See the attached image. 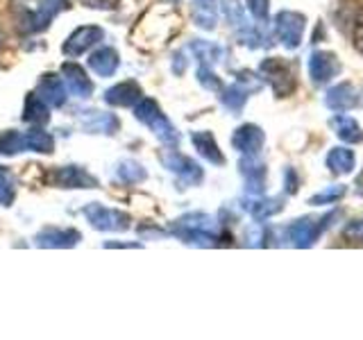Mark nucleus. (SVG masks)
Segmentation results:
<instances>
[{
  "label": "nucleus",
  "instance_id": "28",
  "mask_svg": "<svg viewBox=\"0 0 363 340\" xmlns=\"http://www.w3.org/2000/svg\"><path fill=\"white\" fill-rule=\"evenodd\" d=\"M18 150H23V136L14 132H7L0 136V154H14Z\"/></svg>",
  "mask_w": 363,
  "mask_h": 340
},
{
  "label": "nucleus",
  "instance_id": "6",
  "mask_svg": "<svg viewBox=\"0 0 363 340\" xmlns=\"http://www.w3.org/2000/svg\"><path fill=\"white\" fill-rule=\"evenodd\" d=\"M338 73H340V64L336 60V55L318 50L309 57V75L315 84H327Z\"/></svg>",
  "mask_w": 363,
  "mask_h": 340
},
{
  "label": "nucleus",
  "instance_id": "16",
  "mask_svg": "<svg viewBox=\"0 0 363 340\" xmlns=\"http://www.w3.org/2000/svg\"><path fill=\"white\" fill-rule=\"evenodd\" d=\"M136 100H141V89H139V84H134V82H125V84H118V86H113L111 91H107L109 105L128 107V105H134Z\"/></svg>",
  "mask_w": 363,
  "mask_h": 340
},
{
  "label": "nucleus",
  "instance_id": "27",
  "mask_svg": "<svg viewBox=\"0 0 363 340\" xmlns=\"http://www.w3.org/2000/svg\"><path fill=\"white\" fill-rule=\"evenodd\" d=\"M193 50L198 52V57H200L202 62H218V60H220V55H223V50L218 48V45L207 43V41L193 43Z\"/></svg>",
  "mask_w": 363,
  "mask_h": 340
},
{
  "label": "nucleus",
  "instance_id": "31",
  "mask_svg": "<svg viewBox=\"0 0 363 340\" xmlns=\"http://www.w3.org/2000/svg\"><path fill=\"white\" fill-rule=\"evenodd\" d=\"M198 79L202 82V86H207V89H213V91L220 89V79L216 77L207 66H202L200 71H198Z\"/></svg>",
  "mask_w": 363,
  "mask_h": 340
},
{
  "label": "nucleus",
  "instance_id": "1",
  "mask_svg": "<svg viewBox=\"0 0 363 340\" xmlns=\"http://www.w3.org/2000/svg\"><path fill=\"white\" fill-rule=\"evenodd\" d=\"M57 7H60V0H14L18 28L23 32H37L45 28Z\"/></svg>",
  "mask_w": 363,
  "mask_h": 340
},
{
  "label": "nucleus",
  "instance_id": "17",
  "mask_svg": "<svg viewBox=\"0 0 363 340\" xmlns=\"http://www.w3.org/2000/svg\"><path fill=\"white\" fill-rule=\"evenodd\" d=\"M241 170H243V175L247 179L250 191L259 196V193L264 191V179H266V168H264V164L255 162V154H250V159H243V162H241Z\"/></svg>",
  "mask_w": 363,
  "mask_h": 340
},
{
  "label": "nucleus",
  "instance_id": "26",
  "mask_svg": "<svg viewBox=\"0 0 363 340\" xmlns=\"http://www.w3.org/2000/svg\"><path fill=\"white\" fill-rule=\"evenodd\" d=\"M343 196H345V186L334 184V186H327L320 193H315V196L309 202L313 204V207H323V204H334V202H338Z\"/></svg>",
  "mask_w": 363,
  "mask_h": 340
},
{
  "label": "nucleus",
  "instance_id": "20",
  "mask_svg": "<svg viewBox=\"0 0 363 340\" xmlns=\"http://www.w3.org/2000/svg\"><path fill=\"white\" fill-rule=\"evenodd\" d=\"M173 170L179 175V177H184L189 184H198V181L202 179V170H200V166L198 164H193L191 159H186V157H175L173 159Z\"/></svg>",
  "mask_w": 363,
  "mask_h": 340
},
{
  "label": "nucleus",
  "instance_id": "29",
  "mask_svg": "<svg viewBox=\"0 0 363 340\" xmlns=\"http://www.w3.org/2000/svg\"><path fill=\"white\" fill-rule=\"evenodd\" d=\"M343 238L350 243H363V218L347 222L343 227Z\"/></svg>",
  "mask_w": 363,
  "mask_h": 340
},
{
  "label": "nucleus",
  "instance_id": "22",
  "mask_svg": "<svg viewBox=\"0 0 363 340\" xmlns=\"http://www.w3.org/2000/svg\"><path fill=\"white\" fill-rule=\"evenodd\" d=\"M68 238H79L77 232H62V230H45L39 236V245H55V247H66V245H75V241H68Z\"/></svg>",
  "mask_w": 363,
  "mask_h": 340
},
{
  "label": "nucleus",
  "instance_id": "9",
  "mask_svg": "<svg viewBox=\"0 0 363 340\" xmlns=\"http://www.w3.org/2000/svg\"><path fill=\"white\" fill-rule=\"evenodd\" d=\"M105 34H102L100 28L96 26H86V28H79L71 34V39H68L64 43V52L66 55H71V57H77V55H82L84 50H89L91 45H94L96 41H100Z\"/></svg>",
  "mask_w": 363,
  "mask_h": 340
},
{
  "label": "nucleus",
  "instance_id": "23",
  "mask_svg": "<svg viewBox=\"0 0 363 340\" xmlns=\"http://www.w3.org/2000/svg\"><path fill=\"white\" fill-rule=\"evenodd\" d=\"M26 120H30V123H45V120H48V105H45L39 96H30L28 98Z\"/></svg>",
  "mask_w": 363,
  "mask_h": 340
},
{
  "label": "nucleus",
  "instance_id": "15",
  "mask_svg": "<svg viewBox=\"0 0 363 340\" xmlns=\"http://www.w3.org/2000/svg\"><path fill=\"white\" fill-rule=\"evenodd\" d=\"M332 128L336 136L345 143H361L363 141V130L359 128V123L350 116H334L332 118Z\"/></svg>",
  "mask_w": 363,
  "mask_h": 340
},
{
  "label": "nucleus",
  "instance_id": "14",
  "mask_svg": "<svg viewBox=\"0 0 363 340\" xmlns=\"http://www.w3.org/2000/svg\"><path fill=\"white\" fill-rule=\"evenodd\" d=\"M354 152L347 150V147H334L332 152L327 154V168L332 170L334 175H350L354 170Z\"/></svg>",
  "mask_w": 363,
  "mask_h": 340
},
{
  "label": "nucleus",
  "instance_id": "10",
  "mask_svg": "<svg viewBox=\"0 0 363 340\" xmlns=\"http://www.w3.org/2000/svg\"><path fill=\"white\" fill-rule=\"evenodd\" d=\"M232 143L238 152L243 154H257L261 150V145H264V132H261L257 125H243V128H238L236 134L232 136Z\"/></svg>",
  "mask_w": 363,
  "mask_h": 340
},
{
  "label": "nucleus",
  "instance_id": "30",
  "mask_svg": "<svg viewBox=\"0 0 363 340\" xmlns=\"http://www.w3.org/2000/svg\"><path fill=\"white\" fill-rule=\"evenodd\" d=\"M118 177L123 179H128V181H139L143 179V170L139 164H134V162H125L118 170Z\"/></svg>",
  "mask_w": 363,
  "mask_h": 340
},
{
  "label": "nucleus",
  "instance_id": "13",
  "mask_svg": "<svg viewBox=\"0 0 363 340\" xmlns=\"http://www.w3.org/2000/svg\"><path fill=\"white\" fill-rule=\"evenodd\" d=\"M64 84L68 91H73V94L77 96H89L91 91H94V84L89 82V77L86 73L79 68L77 64H66L64 66Z\"/></svg>",
  "mask_w": 363,
  "mask_h": 340
},
{
  "label": "nucleus",
  "instance_id": "24",
  "mask_svg": "<svg viewBox=\"0 0 363 340\" xmlns=\"http://www.w3.org/2000/svg\"><path fill=\"white\" fill-rule=\"evenodd\" d=\"M23 145L32 147V150L37 152H50L52 150V139L45 132H39V130H32L23 136Z\"/></svg>",
  "mask_w": 363,
  "mask_h": 340
},
{
  "label": "nucleus",
  "instance_id": "21",
  "mask_svg": "<svg viewBox=\"0 0 363 340\" xmlns=\"http://www.w3.org/2000/svg\"><path fill=\"white\" fill-rule=\"evenodd\" d=\"M247 211L255 215L257 220H266L270 218V215H275L281 211V202L279 200H264V198H259V200H252L247 204Z\"/></svg>",
  "mask_w": 363,
  "mask_h": 340
},
{
  "label": "nucleus",
  "instance_id": "36",
  "mask_svg": "<svg viewBox=\"0 0 363 340\" xmlns=\"http://www.w3.org/2000/svg\"><path fill=\"white\" fill-rule=\"evenodd\" d=\"M286 191H289V193H295V191H298V177H295V170H293V168L286 170Z\"/></svg>",
  "mask_w": 363,
  "mask_h": 340
},
{
  "label": "nucleus",
  "instance_id": "12",
  "mask_svg": "<svg viewBox=\"0 0 363 340\" xmlns=\"http://www.w3.org/2000/svg\"><path fill=\"white\" fill-rule=\"evenodd\" d=\"M39 96L45 105H55V107H60L64 105V100H66V84L62 82L57 75H45L41 79V84H39Z\"/></svg>",
  "mask_w": 363,
  "mask_h": 340
},
{
  "label": "nucleus",
  "instance_id": "35",
  "mask_svg": "<svg viewBox=\"0 0 363 340\" xmlns=\"http://www.w3.org/2000/svg\"><path fill=\"white\" fill-rule=\"evenodd\" d=\"M84 3L89 5V7H98V9H111V7H116V3L118 0H84Z\"/></svg>",
  "mask_w": 363,
  "mask_h": 340
},
{
  "label": "nucleus",
  "instance_id": "8",
  "mask_svg": "<svg viewBox=\"0 0 363 340\" xmlns=\"http://www.w3.org/2000/svg\"><path fill=\"white\" fill-rule=\"evenodd\" d=\"M361 100V94L354 84L350 82H343V84H336L327 91L325 96V105L332 109V111H350L359 105Z\"/></svg>",
  "mask_w": 363,
  "mask_h": 340
},
{
  "label": "nucleus",
  "instance_id": "3",
  "mask_svg": "<svg viewBox=\"0 0 363 340\" xmlns=\"http://www.w3.org/2000/svg\"><path fill=\"white\" fill-rule=\"evenodd\" d=\"M336 215H340L338 211H332L329 215H325V218L320 222H315L313 218H302V220H295L289 230H286V236L289 241L295 245V247H311L318 236H320L329 225H332V220L336 218Z\"/></svg>",
  "mask_w": 363,
  "mask_h": 340
},
{
  "label": "nucleus",
  "instance_id": "34",
  "mask_svg": "<svg viewBox=\"0 0 363 340\" xmlns=\"http://www.w3.org/2000/svg\"><path fill=\"white\" fill-rule=\"evenodd\" d=\"M354 45H357V50L363 55V14L357 18V26H354Z\"/></svg>",
  "mask_w": 363,
  "mask_h": 340
},
{
  "label": "nucleus",
  "instance_id": "32",
  "mask_svg": "<svg viewBox=\"0 0 363 340\" xmlns=\"http://www.w3.org/2000/svg\"><path fill=\"white\" fill-rule=\"evenodd\" d=\"M247 7H250V14L259 21H266L268 18V0H247Z\"/></svg>",
  "mask_w": 363,
  "mask_h": 340
},
{
  "label": "nucleus",
  "instance_id": "11",
  "mask_svg": "<svg viewBox=\"0 0 363 340\" xmlns=\"http://www.w3.org/2000/svg\"><path fill=\"white\" fill-rule=\"evenodd\" d=\"M55 181L60 186H68V188H94L96 186V179L89 173H84L82 168H75V166L57 170Z\"/></svg>",
  "mask_w": 363,
  "mask_h": 340
},
{
  "label": "nucleus",
  "instance_id": "33",
  "mask_svg": "<svg viewBox=\"0 0 363 340\" xmlns=\"http://www.w3.org/2000/svg\"><path fill=\"white\" fill-rule=\"evenodd\" d=\"M11 198H14V191L9 186V179L5 170H0V204H9Z\"/></svg>",
  "mask_w": 363,
  "mask_h": 340
},
{
  "label": "nucleus",
  "instance_id": "4",
  "mask_svg": "<svg viewBox=\"0 0 363 340\" xmlns=\"http://www.w3.org/2000/svg\"><path fill=\"white\" fill-rule=\"evenodd\" d=\"M304 23L306 18L298 14V11H279L275 16V34L289 50L300 45L302 34H304Z\"/></svg>",
  "mask_w": 363,
  "mask_h": 340
},
{
  "label": "nucleus",
  "instance_id": "2",
  "mask_svg": "<svg viewBox=\"0 0 363 340\" xmlns=\"http://www.w3.org/2000/svg\"><path fill=\"white\" fill-rule=\"evenodd\" d=\"M261 75H264L266 82L272 86V91L279 96V98H286L293 94L295 89V75H293V68L277 60V57H270V60H264L259 66Z\"/></svg>",
  "mask_w": 363,
  "mask_h": 340
},
{
  "label": "nucleus",
  "instance_id": "7",
  "mask_svg": "<svg viewBox=\"0 0 363 340\" xmlns=\"http://www.w3.org/2000/svg\"><path fill=\"white\" fill-rule=\"evenodd\" d=\"M84 213L91 220V225L98 227V230L116 232V230H125V227H128V215L121 213V211L102 207V204H91V207H86Z\"/></svg>",
  "mask_w": 363,
  "mask_h": 340
},
{
  "label": "nucleus",
  "instance_id": "25",
  "mask_svg": "<svg viewBox=\"0 0 363 340\" xmlns=\"http://www.w3.org/2000/svg\"><path fill=\"white\" fill-rule=\"evenodd\" d=\"M245 100H247V89H241L238 84L230 86L223 94V105L227 109H232V111H241L243 105H245Z\"/></svg>",
  "mask_w": 363,
  "mask_h": 340
},
{
  "label": "nucleus",
  "instance_id": "18",
  "mask_svg": "<svg viewBox=\"0 0 363 340\" xmlns=\"http://www.w3.org/2000/svg\"><path fill=\"white\" fill-rule=\"evenodd\" d=\"M193 143H196L198 152H200L204 159H209L211 164H218V166L225 164V157L220 154L218 145H216L213 136H211L209 132H196V134H193Z\"/></svg>",
  "mask_w": 363,
  "mask_h": 340
},
{
  "label": "nucleus",
  "instance_id": "19",
  "mask_svg": "<svg viewBox=\"0 0 363 340\" xmlns=\"http://www.w3.org/2000/svg\"><path fill=\"white\" fill-rule=\"evenodd\" d=\"M89 66L94 68L98 75H111L118 68V55L111 48H102L96 55H91Z\"/></svg>",
  "mask_w": 363,
  "mask_h": 340
},
{
  "label": "nucleus",
  "instance_id": "5",
  "mask_svg": "<svg viewBox=\"0 0 363 340\" xmlns=\"http://www.w3.org/2000/svg\"><path fill=\"white\" fill-rule=\"evenodd\" d=\"M136 118L143 120L145 125H150V128L155 130V134H159V139H162V141H166V143H175L177 141V134L173 130V125L166 120V116L159 111V107L155 105L152 100H143L141 105L136 107Z\"/></svg>",
  "mask_w": 363,
  "mask_h": 340
}]
</instances>
